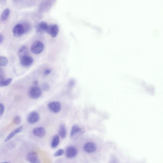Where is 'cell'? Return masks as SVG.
Returning a JSON list of instances; mask_svg holds the SVG:
<instances>
[{"instance_id": "cell-16", "label": "cell", "mask_w": 163, "mask_h": 163, "mask_svg": "<svg viewBox=\"0 0 163 163\" xmlns=\"http://www.w3.org/2000/svg\"><path fill=\"white\" fill-rule=\"evenodd\" d=\"M12 81V79L11 78H9L7 79H5L3 78L0 79V87H4L8 86Z\"/></svg>"}, {"instance_id": "cell-30", "label": "cell", "mask_w": 163, "mask_h": 163, "mask_svg": "<svg viewBox=\"0 0 163 163\" xmlns=\"http://www.w3.org/2000/svg\"><path fill=\"white\" fill-rule=\"evenodd\" d=\"M16 1H17V0H16Z\"/></svg>"}, {"instance_id": "cell-1", "label": "cell", "mask_w": 163, "mask_h": 163, "mask_svg": "<svg viewBox=\"0 0 163 163\" xmlns=\"http://www.w3.org/2000/svg\"><path fill=\"white\" fill-rule=\"evenodd\" d=\"M44 49V45L40 41H37L33 42L31 47V52L35 54L38 55L42 53Z\"/></svg>"}, {"instance_id": "cell-15", "label": "cell", "mask_w": 163, "mask_h": 163, "mask_svg": "<svg viewBox=\"0 0 163 163\" xmlns=\"http://www.w3.org/2000/svg\"><path fill=\"white\" fill-rule=\"evenodd\" d=\"M29 53V49L25 46H22L18 50V55L20 58L25 57L28 55Z\"/></svg>"}, {"instance_id": "cell-13", "label": "cell", "mask_w": 163, "mask_h": 163, "mask_svg": "<svg viewBox=\"0 0 163 163\" xmlns=\"http://www.w3.org/2000/svg\"><path fill=\"white\" fill-rule=\"evenodd\" d=\"M23 126H21L15 129V130L13 131L8 135V136L5 139V142H7L9 140L14 137L15 135L21 132L22 130H23Z\"/></svg>"}, {"instance_id": "cell-7", "label": "cell", "mask_w": 163, "mask_h": 163, "mask_svg": "<svg viewBox=\"0 0 163 163\" xmlns=\"http://www.w3.org/2000/svg\"><path fill=\"white\" fill-rule=\"evenodd\" d=\"M48 107L52 112L54 113H58L60 111L61 106L59 102H54L49 103L48 105Z\"/></svg>"}, {"instance_id": "cell-4", "label": "cell", "mask_w": 163, "mask_h": 163, "mask_svg": "<svg viewBox=\"0 0 163 163\" xmlns=\"http://www.w3.org/2000/svg\"><path fill=\"white\" fill-rule=\"evenodd\" d=\"M29 94L30 97L32 99H37L40 98L42 95L41 90L37 86L33 87L31 89Z\"/></svg>"}, {"instance_id": "cell-12", "label": "cell", "mask_w": 163, "mask_h": 163, "mask_svg": "<svg viewBox=\"0 0 163 163\" xmlns=\"http://www.w3.org/2000/svg\"><path fill=\"white\" fill-rule=\"evenodd\" d=\"M33 132L36 136L41 138L44 136L45 134V130L43 127H39L33 129Z\"/></svg>"}, {"instance_id": "cell-25", "label": "cell", "mask_w": 163, "mask_h": 163, "mask_svg": "<svg viewBox=\"0 0 163 163\" xmlns=\"http://www.w3.org/2000/svg\"><path fill=\"white\" fill-rule=\"evenodd\" d=\"M4 71L1 67H0V79L4 77Z\"/></svg>"}, {"instance_id": "cell-27", "label": "cell", "mask_w": 163, "mask_h": 163, "mask_svg": "<svg viewBox=\"0 0 163 163\" xmlns=\"http://www.w3.org/2000/svg\"><path fill=\"white\" fill-rule=\"evenodd\" d=\"M75 82L74 80H71L70 81L69 84L70 86H73L75 85Z\"/></svg>"}, {"instance_id": "cell-18", "label": "cell", "mask_w": 163, "mask_h": 163, "mask_svg": "<svg viewBox=\"0 0 163 163\" xmlns=\"http://www.w3.org/2000/svg\"><path fill=\"white\" fill-rule=\"evenodd\" d=\"M59 134L60 137L63 139L65 138L67 134V130L65 127L64 125L61 126L59 131Z\"/></svg>"}, {"instance_id": "cell-5", "label": "cell", "mask_w": 163, "mask_h": 163, "mask_svg": "<svg viewBox=\"0 0 163 163\" xmlns=\"http://www.w3.org/2000/svg\"><path fill=\"white\" fill-rule=\"evenodd\" d=\"M21 64L24 67L31 66L33 63V59L31 56L27 55L20 58Z\"/></svg>"}, {"instance_id": "cell-2", "label": "cell", "mask_w": 163, "mask_h": 163, "mask_svg": "<svg viewBox=\"0 0 163 163\" xmlns=\"http://www.w3.org/2000/svg\"><path fill=\"white\" fill-rule=\"evenodd\" d=\"M14 35L16 37H19L25 33V27L23 24H18L16 25L13 29Z\"/></svg>"}, {"instance_id": "cell-26", "label": "cell", "mask_w": 163, "mask_h": 163, "mask_svg": "<svg viewBox=\"0 0 163 163\" xmlns=\"http://www.w3.org/2000/svg\"><path fill=\"white\" fill-rule=\"evenodd\" d=\"M51 71L49 69H47L44 72V74L45 75H48L51 73Z\"/></svg>"}, {"instance_id": "cell-3", "label": "cell", "mask_w": 163, "mask_h": 163, "mask_svg": "<svg viewBox=\"0 0 163 163\" xmlns=\"http://www.w3.org/2000/svg\"><path fill=\"white\" fill-rule=\"evenodd\" d=\"M58 26L56 24L48 25L46 32L53 37L57 36L59 32Z\"/></svg>"}, {"instance_id": "cell-8", "label": "cell", "mask_w": 163, "mask_h": 163, "mask_svg": "<svg viewBox=\"0 0 163 163\" xmlns=\"http://www.w3.org/2000/svg\"><path fill=\"white\" fill-rule=\"evenodd\" d=\"M40 118L39 114L36 111H33L28 115L27 120L29 123L33 124L37 122Z\"/></svg>"}, {"instance_id": "cell-28", "label": "cell", "mask_w": 163, "mask_h": 163, "mask_svg": "<svg viewBox=\"0 0 163 163\" xmlns=\"http://www.w3.org/2000/svg\"><path fill=\"white\" fill-rule=\"evenodd\" d=\"M4 38L3 36L1 34H0V44H1L4 40Z\"/></svg>"}, {"instance_id": "cell-22", "label": "cell", "mask_w": 163, "mask_h": 163, "mask_svg": "<svg viewBox=\"0 0 163 163\" xmlns=\"http://www.w3.org/2000/svg\"><path fill=\"white\" fill-rule=\"evenodd\" d=\"M21 121V118L18 116H16L13 120L14 123L16 125L19 124Z\"/></svg>"}, {"instance_id": "cell-21", "label": "cell", "mask_w": 163, "mask_h": 163, "mask_svg": "<svg viewBox=\"0 0 163 163\" xmlns=\"http://www.w3.org/2000/svg\"><path fill=\"white\" fill-rule=\"evenodd\" d=\"M64 153V151L63 149H60L56 152L54 155V156L55 157L60 156L63 155Z\"/></svg>"}, {"instance_id": "cell-23", "label": "cell", "mask_w": 163, "mask_h": 163, "mask_svg": "<svg viewBox=\"0 0 163 163\" xmlns=\"http://www.w3.org/2000/svg\"><path fill=\"white\" fill-rule=\"evenodd\" d=\"M42 88L44 91H47L49 89V86L48 83H44L42 85Z\"/></svg>"}, {"instance_id": "cell-11", "label": "cell", "mask_w": 163, "mask_h": 163, "mask_svg": "<svg viewBox=\"0 0 163 163\" xmlns=\"http://www.w3.org/2000/svg\"><path fill=\"white\" fill-rule=\"evenodd\" d=\"M82 133V131L80 127L78 125H76L73 126L72 128L70 133V137L74 138L75 136H77Z\"/></svg>"}, {"instance_id": "cell-9", "label": "cell", "mask_w": 163, "mask_h": 163, "mask_svg": "<svg viewBox=\"0 0 163 163\" xmlns=\"http://www.w3.org/2000/svg\"><path fill=\"white\" fill-rule=\"evenodd\" d=\"M96 145L92 142L87 143L84 146L83 149L87 153H92L94 152L96 149Z\"/></svg>"}, {"instance_id": "cell-20", "label": "cell", "mask_w": 163, "mask_h": 163, "mask_svg": "<svg viewBox=\"0 0 163 163\" xmlns=\"http://www.w3.org/2000/svg\"><path fill=\"white\" fill-rule=\"evenodd\" d=\"M8 63V59L3 56H0V66H5Z\"/></svg>"}, {"instance_id": "cell-29", "label": "cell", "mask_w": 163, "mask_h": 163, "mask_svg": "<svg viewBox=\"0 0 163 163\" xmlns=\"http://www.w3.org/2000/svg\"><path fill=\"white\" fill-rule=\"evenodd\" d=\"M38 83L37 81H35L34 82V84H35V85H37Z\"/></svg>"}, {"instance_id": "cell-17", "label": "cell", "mask_w": 163, "mask_h": 163, "mask_svg": "<svg viewBox=\"0 0 163 163\" xmlns=\"http://www.w3.org/2000/svg\"><path fill=\"white\" fill-rule=\"evenodd\" d=\"M60 143V139L59 136L56 135L53 137L51 143V146L52 148H55L57 147Z\"/></svg>"}, {"instance_id": "cell-24", "label": "cell", "mask_w": 163, "mask_h": 163, "mask_svg": "<svg viewBox=\"0 0 163 163\" xmlns=\"http://www.w3.org/2000/svg\"><path fill=\"white\" fill-rule=\"evenodd\" d=\"M4 109V105L0 103V116L2 115L3 114Z\"/></svg>"}, {"instance_id": "cell-14", "label": "cell", "mask_w": 163, "mask_h": 163, "mask_svg": "<svg viewBox=\"0 0 163 163\" xmlns=\"http://www.w3.org/2000/svg\"><path fill=\"white\" fill-rule=\"evenodd\" d=\"M48 25L46 22L42 21L39 23L36 27V32L37 33H42L45 31Z\"/></svg>"}, {"instance_id": "cell-6", "label": "cell", "mask_w": 163, "mask_h": 163, "mask_svg": "<svg viewBox=\"0 0 163 163\" xmlns=\"http://www.w3.org/2000/svg\"><path fill=\"white\" fill-rule=\"evenodd\" d=\"M77 154V150L74 146H69L66 149V155L68 158H71L75 157Z\"/></svg>"}, {"instance_id": "cell-19", "label": "cell", "mask_w": 163, "mask_h": 163, "mask_svg": "<svg viewBox=\"0 0 163 163\" xmlns=\"http://www.w3.org/2000/svg\"><path fill=\"white\" fill-rule=\"evenodd\" d=\"M10 14V10L8 8L5 9L1 16V19L2 21L6 20L8 18Z\"/></svg>"}, {"instance_id": "cell-10", "label": "cell", "mask_w": 163, "mask_h": 163, "mask_svg": "<svg viewBox=\"0 0 163 163\" xmlns=\"http://www.w3.org/2000/svg\"><path fill=\"white\" fill-rule=\"evenodd\" d=\"M27 160L31 163H38L40 162L38 156L36 153L31 152L28 153L26 156Z\"/></svg>"}]
</instances>
